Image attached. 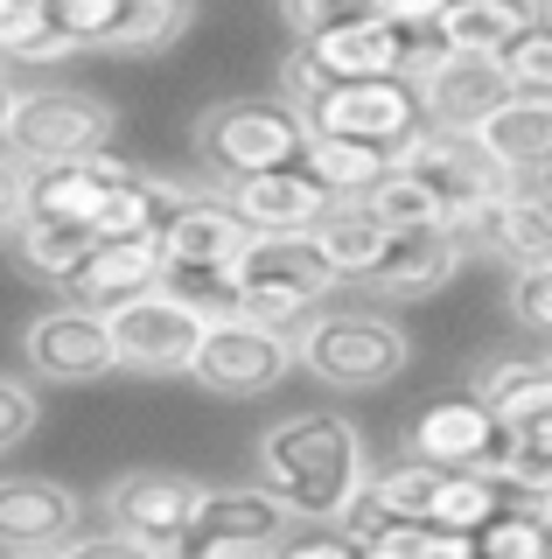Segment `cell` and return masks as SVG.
I'll return each mask as SVG.
<instances>
[{
  "mask_svg": "<svg viewBox=\"0 0 552 559\" xmlns=\"http://www.w3.org/2000/svg\"><path fill=\"white\" fill-rule=\"evenodd\" d=\"M259 483L287 503L301 524H343L371 489L364 433L343 413H287L259 433Z\"/></svg>",
  "mask_w": 552,
  "mask_h": 559,
  "instance_id": "obj_1",
  "label": "cell"
},
{
  "mask_svg": "<svg viewBox=\"0 0 552 559\" xmlns=\"http://www.w3.org/2000/svg\"><path fill=\"white\" fill-rule=\"evenodd\" d=\"M343 287L336 259L322 252L315 231H259L245 245V259L231 266V294H238V314L266 329H301L322 314V301Z\"/></svg>",
  "mask_w": 552,
  "mask_h": 559,
  "instance_id": "obj_2",
  "label": "cell"
},
{
  "mask_svg": "<svg viewBox=\"0 0 552 559\" xmlns=\"http://www.w3.org/2000/svg\"><path fill=\"white\" fill-rule=\"evenodd\" d=\"M287 105L308 119L315 140H371V147H412L427 133V112H420V84L406 78H385V84H322L308 57L295 49L287 57Z\"/></svg>",
  "mask_w": 552,
  "mask_h": 559,
  "instance_id": "obj_3",
  "label": "cell"
},
{
  "mask_svg": "<svg viewBox=\"0 0 552 559\" xmlns=\"http://www.w3.org/2000/svg\"><path fill=\"white\" fill-rule=\"evenodd\" d=\"M308 119L287 98H217L196 119V162L217 175L224 189L252 182V175H280V168H308Z\"/></svg>",
  "mask_w": 552,
  "mask_h": 559,
  "instance_id": "obj_4",
  "label": "cell"
},
{
  "mask_svg": "<svg viewBox=\"0 0 552 559\" xmlns=\"http://www.w3.org/2000/svg\"><path fill=\"white\" fill-rule=\"evenodd\" d=\"M112 127H119V112L98 92H84V84H28L14 98L8 127H0V147L36 175V168L98 162L112 147Z\"/></svg>",
  "mask_w": 552,
  "mask_h": 559,
  "instance_id": "obj_5",
  "label": "cell"
},
{
  "mask_svg": "<svg viewBox=\"0 0 552 559\" xmlns=\"http://www.w3.org/2000/svg\"><path fill=\"white\" fill-rule=\"evenodd\" d=\"M412 364V343L392 314L377 308H322L301 329V371L329 392H377Z\"/></svg>",
  "mask_w": 552,
  "mask_h": 559,
  "instance_id": "obj_6",
  "label": "cell"
},
{
  "mask_svg": "<svg viewBox=\"0 0 552 559\" xmlns=\"http://www.w3.org/2000/svg\"><path fill=\"white\" fill-rule=\"evenodd\" d=\"M371 497L385 503L399 524H434L447 538H482L496 518L511 511L504 489L476 468H434V462H399V468H377Z\"/></svg>",
  "mask_w": 552,
  "mask_h": 559,
  "instance_id": "obj_7",
  "label": "cell"
},
{
  "mask_svg": "<svg viewBox=\"0 0 552 559\" xmlns=\"http://www.w3.org/2000/svg\"><path fill=\"white\" fill-rule=\"evenodd\" d=\"M106 322H112L119 364H127V371H154V378L196 371L203 343H211V329H217L211 308H196L182 287H161V294H147V301L106 314Z\"/></svg>",
  "mask_w": 552,
  "mask_h": 559,
  "instance_id": "obj_8",
  "label": "cell"
},
{
  "mask_svg": "<svg viewBox=\"0 0 552 559\" xmlns=\"http://www.w3.org/2000/svg\"><path fill=\"white\" fill-rule=\"evenodd\" d=\"M295 364H301L295 329H266V322H252V314H231V322L211 329V343H203V357H196L189 378L217 399H259L295 371Z\"/></svg>",
  "mask_w": 552,
  "mask_h": 559,
  "instance_id": "obj_9",
  "label": "cell"
},
{
  "mask_svg": "<svg viewBox=\"0 0 552 559\" xmlns=\"http://www.w3.org/2000/svg\"><path fill=\"white\" fill-rule=\"evenodd\" d=\"M203 503H211V483L196 476H176V468H127V476L106 483V511H112V532H133L147 546L176 552L189 532H196Z\"/></svg>",
  "mask_w": 552,
  "mask_h": 559,
  "instance_id": "obj_10",
  "label": "cell"
},
{
  "mask_svg": "<svg viewBox=\"0 0 552 559\" xmlns=\"http://www.w3.org/2000/svg\"><path fill=\"white\" fill-rule=\"evenodd\" d=\"M127 162H112V154H98V162H71V168H36L22 175V210L14 217H43V224H71V231H106L119 197L133 189Z\"/></svg>",
  "mask_w": 552,
  "mask_h": 559,
  "instance_id": "obj_11",
  "label": "cell"
},
{
  "mask_svg": "<svg viewBox=\"0 0 552 559\" xmlns=\"http://www.w3.org/2000/svg\"><path fill=\"white\" fill-rule=\"evenodd\" d=\"M287 511L266 483H211V503H203L196 532L182 538L168 559H217V552H280L287 546Z\"/></svg>",
  "mask_w": 552,
  "mask_h": 559,
  "instance_id": "obj_12",
  "label": "cell"
},
{
  "mask_svg": "<svg viewBox=\"0 0 552 559\" xmlns=\"http://www.w3.org/2000/svg\"><path fill=\"white\" fill-rule=\"evenodd\" d=\"M22 357L43 384H92L119 364V343H112V322L98 308L63 301V308H43L22 329Z\"/></svg>",
  "mask_w": 552,
  "mask_h": 559,
  "instance_id": "obj_13",
  "label": "cell"
},
{
  "mask_svg": "<svg viewBox=\"0 0 552 559\" xmlns=\"http://www.w3.org/2000/svg\"><path fill=\"white\" fill-rule=\"evenodd\" d=\"M406 175H420L427 189L447 203V231H455L461 217H476V210H490L496 197H511V175L490 162V147L482 140H455V133H420L406 147Z\"/></svg>",
  "mask_w": 552,
  "mask_h": 559,
  "instance_id": "obj_14",
  "label": "cell"
},
{
  "mask_svg": "<svg viewBox=\"0 0 552 559\" xmlns=\"http://www.w3.org/2000/svg\"><path fill=\"white\" fill-rule=\"evenodd\" d=\"M511 98H517V84L496 57H447L434 78H420L427 133H455V140H476Z\"/></svg>",
  "mask_w": 552,
  "mask_h": 559,
  "instance_id": "obj_15",
  "label": "cell"
},
{
  "mask_svg": "<svg viewBox=\"0 0 552 559\" xmlns=\"http://www.w3.org/2000/svg\"><path fill=\"white\" fill-rule=\"evenodd\" d=\"M84 497L57 476H0V552H71Z\"/></svg>",
  "mask_w": 552,
  "mask_h": 559,
  "instance_id": "obj_16",
  "label": "cell"
},
{
  "mask_svg": "<svg viewBox=\"0 0 552 559\" xmlns=\"http://www.w3.org/2000/svg\"><path fill=\"white\" fill-rule=\"evenodd\" d=\"M259 231L238 217L224 197H189L161 231V252H168V280H224L245 259V245Z\"/></svg>",
  "mask_w": 552,
  "mask_h": 559,
  "instance_id": "obj_17",
  "label": "cell"
},
{
  "mask_svg": "<svg viewBox=\"0 0 552 559\" xmlns=\"http://www.w3.org/2000/svg\"><path fill=\"white\" fill-rule=\"evenodd\" d=\"M77 308H98V314H119L133 301L168 287V252L161 238H127V245H92V259L63 280Z\"/></svg>",
  "mask_w": 552,
  "mask_h": 559,
  "instance_id": "obj_18",
  "label": "cell"
},
{
  "mask_svg": "<svg viewBox=\"0 0 552 559\" xmlns=\"http://www.w3.org/2000/svg\"><path fill=\"white\" fill-rule=\"evenodd\" d=\"M496 441H504V427L482 399H441V406L412 419V462H434V468H476L482 476Z\"/></svg>",
  "mask_w": 552,
  "mask_h": 559,
  "instance_id": "obj_19",
  "label": "cell"
},
{
  "mask_svg": "<svg viewBox=\"0 0 552 559\" xmlns=\"http://www.w3.org/2000/svg\"><path fill=\"white\" fill-rule=\"evenodd\" d=\"M238 210V217L252 224V231H315L322 217L336 210V197L315 182L308 168H280V175H252V182H231V197H224Z\"/></svg>",
  "mask_w": 552,
  "mask_h": 559,
  "instance_id": "obj_20",
  "label": "cell"
},
{
  "mask_svg": "<svg viewBox=\"0 0 552 559\" xmlns=\"http://www.w3.org/2000/svg\"><path fill=\"white\" fill-rule=\"evenodd\" d=\"M476 399L496 413L504 433H545L552 427V364L545 357H496L476 371Z\"/></svg>",
  "mask_w": 552,
  "mask_h": 559,
  "instance_id": "obj_21",
  "label": "cell"
},
{
  "mask_svg": "<svg viewBox=\"0 0 552 559\" xmlns=\"http://www.w3.org/2000/svg\"><path fill=\"white\" fill-rule=\"evenodd\" d=\"M476 140L490 147V162L511 182H525V189L552 182V98H511Z\"/></svg>",
  "mask_w": 552,
  "mask_h": 559,
  "instance_id": "obj_22",
  "label": "cell"
},
{
  "mask_svg": "<svg viewBox=\"0 0 552 559\" xmlns=\"http://www.w3.org/2000/svg\"><path fill=\"white\" fill-rule=\"evenodd\" d=\"M539 28V14L517 8V0H441L434 14V35L447 57H511V43H525V35Z\"/></svg>",
  "mask_w": 552,
  "mask_h": 559,
  "instance_id": "obj_23",
  "label": "cell"
},
{
  "mask_svg": "<svg viewBox=\"0 0 552 559\" xmlns=\"http://www.w3.org/2000/svg\"><path fill=\"white\" fill-rule=\"evenodd\" d=\"M469 259V245H461L455 231H427V238H399L385 252V266H377L364 287L377 294V301H427V294H441L447 280H455V266Z\"/></svg>",
  "mask_w": 552,
  "mask_h": 559,
  "instance_id": "obj_24",
  "label": "cell"
},
{
  "mask_svg": "<svg viewBox=\"0 0 552 559\" xmlns=\"http://www.w3.org/2000/svg\"><path fill=\"white\" fill-rule=\"evenodd\" d=\"M399 147H371V140H315L308 147V175L329 189L336 203H364L371 189H385L399 175Z\"/></svg>",
  "mask_w": 552,
  "mask_h": 559,
  "instance_id": "obj_25",
  "label": "cell"
},
{
  "mask_svg": "<svg viewBox=\"0 0 552 559\" xmlns=\"http://www.w3.org/2000/svg\"><path fill=\"white\" fill-rule=\"evenodd\" d=\"M315 238H322V252L336 259V273H343V280H371L377 266H385V252L399 245V238L385 231V224L371 217V203H336L329 217L315 224Z\"/></svg>",
  "mask_w": 552,
  "mask_h": 559,
  "instance_id": "obj_26",
  "label": "cell"
},
{
  "mask_svg": "<svg viewBox=\"0 0 552 559\" xmlns=\"http://www.w3.org/2000/svg\"><path fill=\"white\" fill-rule=\"evenodd\" d=\"M482 476H490L496 489H517L531 511L552 518V427L545 433H504L496 454L482 462Z\"/></svg>",
  "mask_w": 552,
  "mask_h": 559,
  "instance_id": "obj_27",
  "label": "cell"
},
{
  "mask_svg": "<svg viewBox=\"0 0 552 559\" xmlns=\"http://www.w3.org/2000/svg\"><path fill=\"white\" fill-rule=\"evenodd\" d=\"M8 238H14V259H22V266H36V273H49L63 287V280H71L84 259H92V231H71V224H43V217H14L8 224Z\"/></svg>",
  "mask_w": 552,
  "mask_h": 559,
  "instance_id": "obj_28",
  "label": "cell"
},
{
  "mask_svg": "<svg viewBox=\"0 0 552 559\" xmlns=\"http://www.w3.org/2000/svg\"><path fill=\"white\" fill-rule=\"evenodd\" d=\"M189 28H196V8H189V0H127V22H119L106 57H161Z\"/></svg>",
  "mask_w": 552,
  "mask_h": 559,
  "instance_id": "obj_29",
  "label": "cell"
},
{
  "mask_svg": "<svg viewBox=\"0 0 552 559\" xmlns=\"http://www.w3.org/2000/svg\"><path fill=\"white\" fill-rule=\"evenodd\" d=\"M77 57L49 22V0H0V63H63Z\"/></svg>",
  "mask_w": 552,
  "mask_h": 559,
  "instance_id": "obj_30",
  "label": "cell"
},
{
  "mask_svg": "<svg viewBox=\"0 0 552 559\" xmlns=\"http://www.w3.org/2000/svg\"><path fill=\"white\" fill-rule=\"evenodd\" d=\"M364 203H371V217L385 224L392 238H427V231H447V203H441L434 189L420 182V175H406V168L392 175L385 189H371Z\"/></svg>",
  "mask_w": 552,
  "mask_h": 559,
  "instance_id": "obj_31",
  "label": "cell"
},
{
  "mask_svg": "<svg viewBox=\"0 0 552 559\" xmlns=\"http://www.w3.org/2000/svg\"><path fill=\"white\" fill-rule=\"evenodd\" d=\"M476 559H552V518L531 511V503H511V511L476 538Z\"/></svg>",
  "mask_w": 552,
  "mask_h": 559,
  "instance_id": "obj_32",
  "label": "cell"
},
{
  "mask_svg": "<svg viewBox=\"0 0 552 559\" xmlns=\"http://www.w3.org/2000/svg\"><path fill=\"white\" fill-rule=\"evenodd\" d=\"M49 22L77 57L84 49H112L119 22H127V0H49Z\"/></svg>",
  "mask_w": 552,
  "mask_h": 559,
  "instance_id": "obj_33",
  "label": "cell"
},
{
  "mask_svg": "<svg viewBox=\"0 0 552 559\" xmlns=\"http://www.w3.org/2000/svg\"><path fill=\"white\" fill-rule=\"evenodd\" d=\"M511 322L525 329V336H545L552 343V266L511 273Z\"/></svg>",
  "mask_w": 552,
  "mask_h": 559,
  "instance_id": "obj_34",
  "label": "cell"
},
{
  "mask_svg": "<svg viewBox=\"0 0 552 559\" xmlns=\"http://www.w3.org/2000/svg\"><path fill=\"white\" fill-rule=\"evenodd\" d=\"M511 84H517V98H552V28H531L525 43H511Z\"/></svg>",
  "mask_w": 552,
  "mask_h": 559,
  "instance_id": "obj_35",
  "label": "cell"
},
{
  "mask_svg": "<svg viewBox=\"0 0 552 559\" xmlns=\"http://www.w3.org/2000/svg\"><path fill=\"white\" fill-rule=\"evenodd\" d=\"M36 427H43V399H36V384L0 378V454H8V448H22Z\"/></svg>",
  "mask_w": 552,
  "mask_h": 559,
  "instance_id": "obj_36",
  "label": "cell"
},
{
  "mask_svg": "<svg viewBox=\"0 0 552 559\" xmlns=\"http://www.w3.org/2000/svg\"><path fill=\"white\" fill-rule=\"evenodd\" d=\"M280 559H371V552L357 546L343 524H308V532H295L280 546Z\"/></svg>",
  "mask_w": 552,
  "mask_h": 559,
  "instance_id": "obj_37",
  "label": "cell"
},
{
  "mask_svg": "<svg viewBox=\"0 0 552 559\" xmlns=\"http://www.w3.org/2000/svg\"><path fill=\"white\" fill-rule=\"evenodd\" d=\"M343 14H350V8H336V0H280V28L295 35L301 49H315L322 35L343 22Z\"/></svg>",
  "mask_w": 552,
  "mask_h": 559,
  "instance_id": "obj_38",
  "label": "cell"
},
{
  "mask_svg": "<svg viewBox=\"0 0 552 559\" xmlns=\"http://www.w3.org/2000/svg\"><path fill=\"white\" fill-rule=\"evenodd\" d=\"M63 559H168V552L147 546V538H133V532H84Z\"/></svg>",
  "mask_w": 552,
  "mask_h": 559,
  "instance_id": "obj_39",
  "label": "cell"
},
{
  "mask_svg": "<svg viewBox=\"0 0 552 559\" xmlns=\"http://www.w3.org/2000/svg\"><path fill=\"white\" fill-rule=\"evenodd\" d=\"M217 559H280V552H217Z\"/></svg>",
  "mask_w": 552,
  "mask_h": 559,
  "instance_id": "obj_40",
  "label": "cell"
},
{
  "mask_svg": "<svg viewBox=\"0 0 552 559\" xmlns=\"http://www.w3.org/2000/svg\"><path fill=\"white\" fill-rule=\"evenodd\" d=\"M8 559H63V552H8Z\"/></svg>",
  "mask_w": 552,
  "mask_h": 559,
  "instance_id": "obj_41",
  "label": "cell"
},
{
  "mask_svg": "<svg viewBox=\"0 0 552 559\" xmlns=\"http://www.w3.org/2000/svg\"><path fill=\"white\" fill-rule=\"evenodd\" d=\"M539 28H552V0H545V8H539Z\"/></svg>",
  "mask_w": 552,
  "mask_h": 559,
  "instance_id": "obj_42",
  "label": "cell"
},
{
  "mask_svg": "<svg viewBox=\"0 0 552 559\" xmlns=\"http://www.w3.org/2000/svg\"><path fill=\"white\" fill-rule=\"evenodd\" d=\"M545 189H552V182H545Z\"/></svg>",
  "mask_w": 552,
  "mask_h": 559,
  "instance_id": "obj_43",
  "label": "cell"
}]
</instances>
